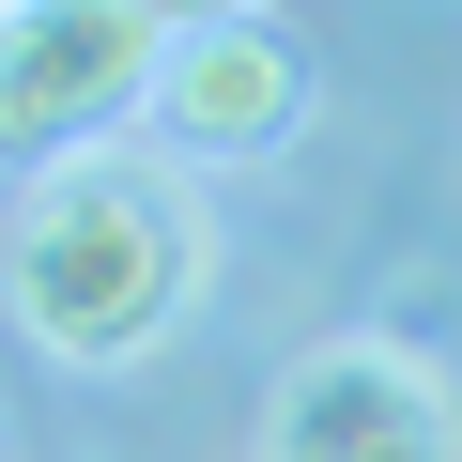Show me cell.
<instances>
[{
  "label": "cell",
  "instance_id": "cell-3",
  "mask_svg": "<svg viewBox=\"0 0 462 462\" xmlns=\"http://www.w3.org/2000/svg\"><path fill=\"white\" fill-rule=\"evenodd\" d=\"M263 462H462V385L385 324L309 339L263 385Z\"/></svg>",
  "mask_w": 462,
  "mask_h": 462
},
{
  "label": "cell",
  "instance_id": "cell-2",
  "mask_svg": "<svg viewBox=\"0 0 462 462\" xmlns=\"http://www.w3.org/2000/svg\"><path fill=\"white\" fill-rule=\"evenodd\" d=\"M154 78H170V16L154 0H47L32 32H0V154L62 170V154L124 139L154 108Z\"/></svg>",
  "mask_w": 462,
  "mask_h": 462
},
{
  "label": "cell",
  "instance_id": "cell-6",
  "mask_svg": "<svg viewBox=\"0 0 462 462\" xmlns=\"http://www.w3.org/2000/svg\"><path fill=\"white\" fill-rule=\"evenodd\" d=\"M32 16H47V0H0V32H32Z\"/></svg>",
  "mask_w": 462,
  "mask_h": 462
},
{
  "label": "cell",
  "instance_id": "cell-1",
  "mask_svg": "<svg viewBox=\"0 0 462 462\" xmlns=\"http://www.w3.org/2000/svg\"><path fill=\"white\" fill-rule=\"evenodd\" d=\"M216 278V216H200V170L185 154H139V139H93L62 170L16 185V231H0V309H16L32 355L62 370H139L185 339Z\"/></svg>",
  "mask_w": 462,
  "mask_h": 462
},
{
  "label": "cell",
  "instance_id": "cell-4",
  "mask_svg": "<svg viewBox=\"0 0 462 462\" xmlns=\"http://www.w3.org/2000/svg\"><path fill=\"white\" fill-rule=\"evenodd\" d=\"M139 124H154V154H185V170H247V154H278V139L309 124V62H293L278 16L170 32V78H154Z\"/></svg>",
  "mask_w": 462,
  "mask_h": 462
},
{
  "label": "cell",
  "instance_id": "cell-5",
  "mask_svg": "<svg viewBox=\"0 0 462 462\" xmlns=\"http://www.w3.org/2000/svg\"><path fill=\"white\" fill-rule=\"evenodd\" d=\"M170 32H231V16H278V0H154Z\"/></svg>",
  "mask_w": 462,
  "mask_h": 462
}]
</instances>
